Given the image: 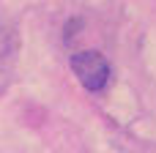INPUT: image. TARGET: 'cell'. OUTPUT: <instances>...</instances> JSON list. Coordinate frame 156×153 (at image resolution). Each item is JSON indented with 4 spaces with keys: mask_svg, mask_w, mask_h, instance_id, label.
Masks as SVG:
<instances>
[{
    "mask_svg": "<svg viewBox=\"0 0 156 153\" xmlns=\"http://www.w3.org/2000/svg\"><path fill=\"white\" fill-rule=\"evenodd\" d=\"M69 66L85 90H101L110 79V63L99 49H82L69 57Z\"/></svg>",
    "mask_w": 156,
    "mask_h": 153,
    "instance_id": "cell-1",
    "label": "cell"
}]
</instances>
